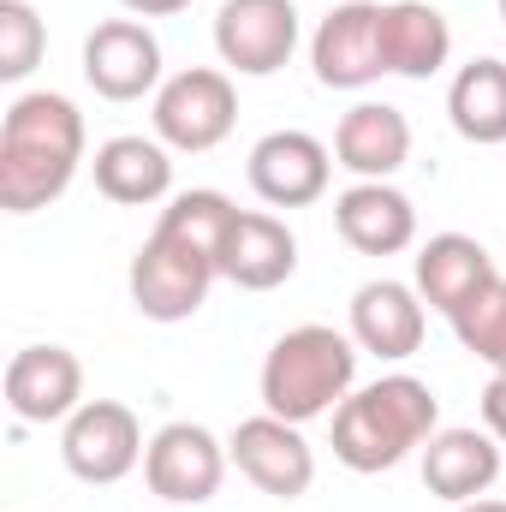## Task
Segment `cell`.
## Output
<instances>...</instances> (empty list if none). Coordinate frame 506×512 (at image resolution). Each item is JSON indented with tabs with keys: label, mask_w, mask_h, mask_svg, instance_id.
Returning a JSON list of instances; mask_svg holds the SVG:
<instances>
[{
	"label": "cell",
	"mask_w": 506,
	"mask_h": 512,
	"mask_svg": "<svg viewBox=\"0 0 506 512\" xmlns=\"http://www.w3.org/2000/svg\"><path fill=\"white\" fill-rule=\"evenodd\" d=\"M90 131L72 96L60 90H24L12 96L0 120V209L6 215H36L60 203L84 167Z\"/></svg>",
	"instance_id": "1"
},
{
	"label": "cell",
	"mask_w": 506,
	"mask_h": 512,
	"mask_svg": "<svg viewBox=\"0 0 506 512\" xmlns=\"http://www.w3.org/2000/svg\"><path fill=\"white\" fill-rule=\"evenodd\" d=\"M441 429V399L435 387L393 370L376 382L352 387L340 399V411L328 417L334 435V459L358 477H381L393 465H405L411 453H423V441Z\"/></svg>",
	"instance_id": "2"
},
{
	"label": "cell",
	"mask_w": 506,
	"mask_h": 512,
	"mask_svg": "<svg viewBox=\"0 0 506 512\" xmlns=\"http://www.w3.org/2000/svg\"><path fill=\"white\" fill-rule=\"evenodd\" d=\"M358 387V340L328 328V322H298L286 328L268 358H262V411L286 417V423H316V417H334L340 399Z\"/></svg>",
	"instance_id": "3"
},
{
	"label": "cell",
	"mask_w": 506,
	"mask_h": 512,
	"mask_svg": "<svg viewBox=\"0 0 506 512\" xmlns=\"http://www.w3.org/2000/svg\"><path fill=\"white\" fill-rule=\"evenodd\" d=\"M149 126L173 155H209L239 126V90L221 66H185L149 96Z\"/></svg>",
	"instance_id": "4"
},
{
	"label": "cell",
	"mask_w": 506,
	"mask_h": 512,
	"mask_svg": "<svg viewBox=\"0 0 506 512\" xmlns=\"http://www.w3.org/2000/svg\"><path fill=\"white\" fill-rule=\"evenodd\" d=\"M215 280H221V268H215L209 256L191 251V245H179V239H167V233H149V239L137 245V256H131V268H126L137 316H143V322H161V328L191 322V316L209 304V286H215Z\"/></svg>",
	"instance_id": "5"
},
{
	"label": "cell",
	"mask_w": 506,
	"mask_h": 512,
	"mask_svg": "<svg viewBox=\"0 0 506 512\" xmlns=\"http://www.w3.org/2000/svg\"><path fill=\"white\" fill-rule=\"evenodd\" d=\"M149 441H143V423L137 411L120 399H84L66 423H60V459L78 483L90 489H114L126 483L131 471L143 465Z\"/></svg>",
	"instance_id": "6"
},
{
	"label": "cell",
	"mask_w": 506,
	"mask_h": 512,
	"mask_svg": "<svg viewBox=\"0 0 506 512\" xmlns=\"http://www.w3.org/2000/svg\"><path fill=\"white\" fill-rule=\"evenodd\" d=\"M227 465H233L227 441H221L215 429H203V423H185V417H179V423H161V429L149 435L143 483H149V495H155V501H167V507H203V501H215V495H221Z\"/></svg>",
	"instance_id": "7"
},
{
	"label": "cell",
	"mask_w": 506,
	"mask_h": 512,
	"mask_svg": "<svg viewBox=\"0 0 506 512\" xmlns=\"http://www.w3.org/2000/svg\"><path fill=\"white\" fill-rule=\"evenodd\" d=\"M227 453H233L239 477L251 483L256 495H268V501H304L310 483H316V447L304 441L298 423H286L274 411L245 417L227 435Z\"/></svg>",
	"instance_id": "8"
},
{
	"label": "cell",
	"mask_w": 506,
	"mask_h": 512,
	"mask_svg": "<svg viewBox=\"0 0 506 512\" xmlns=\"http://www.w3.org/2000/svg\"><path fill=\"white\" fill-rule=\"evenodd\" d=\"M298 6L292 0H221L215 12V54L239 78H274L298 54Z\"/></svg>",
	"instance_id": "9"
},
{
	"label": "cell",
	"mask_w": 506,
	"mask_h": 512,
	"mask_svg": "<svg viewBox=\"0 0 506 512\" xmlns=\"http://www.w3.org/2000/svg\"><path fill=\"white\" fill-rule=\"evenodd\" d=\"M245 179L268 209H310L334 185V149L310 131H268L245 155Z\"/></svg>",
	"instance_id": "10"
},
{
	"label": "cell",
	"mask_w": 506,
	"mask_h": 512,
	"mask_svg": "<svg viewBox=\"0 0 506 512\" xmlns=\"http://www.w3.org/2000/svg\"><path fill=\"white\" fill-rule=\"evenodd\" d=\"M84 84L102 102H143L167 84L161 78V36L149 30V18H102L84 36Z\"/></svg>",
	"instance_id": "11"
},
{
	"label": "cell",
	"mask_w": 506,
	"mask_h": 512,
	"mask_svg": "<svg viewBox=\"0 0 506 512\" xmlns=\"http://www.w3.org/2000/svg\"><path fill=\"white\" fill-rule=\"evenodd\" d=\"M310 72L322 90H370L387 78L381 60V0H340L310 36Z\"/></svg>",
	"instance_id": "12"
},
{
	"label": "cell",
	"mask_w": 506,
	"mask_h": 512,
	"mask_svg": "<svg viewBox=\"0 0 506 512\" xmlns=\"http://www.w3.org/2000/svg\"><path fill=\"white\" fill-rule=\"evenodd\" d=\"M346 334L358 340V352H370L381 364H405L423 334H429V304L411 280H364L352 292V310H346Z\"/></svg>",
	"instance_id": "13"
},
{
	"label": "cell",
	"mask_w": 506,
	"mask_h": 512,
	"mask_svg": "<svg viewBox=\"0 0 506 512\" xmlns=\"http://www.w3.org/2000/svg\"><path fill=\"white\" fill-rule=\"evenodd\" d=\"M84 405V364L66 346H24L6 364V411L18 423H66Z\"/></svg>",
	"instance_id": "14"
},
{
	"label": "cell",
	"mask_w": 506,
	"mask_h": 512,
	"mask_svg": "<svg viewBox=\"0 0 506 512\" xmlns=\"http://www.w3.org/2000/svg\"><path fill=\"white\" fill-rule=\"evenodd\" d=\"M501 483V441L471 423H447L423 441V489L447 507L483 501Z\"/></svg>",
	"instance_id": "15"
},
{
	"label": "cell",
	"mask_w": 506,
	"mask_h": 512,
	"mask_svg": "<svg viewBox=\"0 0 506 512\" xmlns=\"http://www.w3.org/2000/svg\"><path fill=\"white\" fill-rule=\"evenodd\" d=\"M334 227L358 256H399L417 245V203L393 179H352L334 197Z\"/></svg>",
	"instance_id": "16"
},
{
	"label": "cell",
	"mask_w": 506,
	"mask_h": 512,
	"mask_svg": "<svg viewBox=\"0 0 506 512\" xmlns=\"http://www.w3.org/2000/svg\"><path fill=\"white\" fill-rule=\"evenodd\" d=\"M501 268H495V256L483 239H471V233H435V239H423L417 256H411V286L423 292V304L435 310V316H459L489 280H495Z\"/></svg>",
	"instance_id": "17"
},
{
	"label": "cell",
	"mask_w": 506,
	"mask_h": 512,
	"mask_svg": "<svg viewBox=\"0 0 506 512\" xmlns=\"http://www.w3.org/2000/svg\"><path fill=\"white\" fill-rule=\"evenodd\" d=\"M90 173H96V191L108 203H120V209H155V203L173 197V149L155 131L149 137L143 131H120V137L96 143Z\"/></svg>",
	"instance_id": "18"
},
{
	"label": "cell",
	"mask_w": 506,
	"mask_h": 512,
	"mask_svg": "<svg viewBox=\"0 0 506 512\" xmlns=\"http://www.w3.org/2000/svg\"><path fill=\"white\" fill-rule=\"evenodd\" d=\"M292 274H298V233L268 209H239L221 245V280L239 292H274Z\"/></svg>",
	"instance_id": "19"
},
{
	"label": "cell",
	"mask_w": 506,
	"mask_h": 512,
	"mask_svg": "<svg viewBox=\"0 0 506 512\" xmlns=\"http://www.w3.org/2000/svg\"><path fill=\"white\" fill-rule=\"evenodd\" d=\"M381 60H387V78H411V84H429L435 72H447V60H453L447 12L429 0H387L381 6Z\"/></svg>",
	"instance_id": "20"
},
{
	"label": "cell",
	"mask_w": 506,
	"mask_h": 512,
	"mask_svg": "<svg viewBox=\"0 0 506 512\" xmlns=\"http://www.w3.org/2000/svg\"><path fill=\"white\" fill-rule=\"evenodd\" d=\"M411 161V120L393 102H358L334 126V167L352 179H393Z\"/></svg>",
	"instance_id": "21"
},
{
	"label": "cell",
	"mask_w": 506,
	"mask_h": 512,
	"mask_svg": "<svg viewBox=\"0 0 506 512\" xmlns=\"http://www.w3.org/2000/svg\"><path fill=\"white\" fill-rule=\"evenodd\" d=\"M447 120L465 143L477 149H501L506 143V60L483 54L465 60L447 84Z\"/></svg>",
	"instance_id": "22"
},
{
	"label": "cell",
	"mask_w": 506,
	"mask_h": 512,
	"mask_svg": "<svg viewBox=\"0 0 506 512\" xmlns=\"http://www.w3.org/2000/svg\"><path fill=\"white\" fill-rule=\"evenodd\" d=\"M233 221H239V203H233L227 191L197 185V191H173V197H167V209H161L155 233H167V239H179V245L203 251L215 268H221V245H227Z\"/></svg>",
	"instance_id": "23"
},
{
	"label": "cell",
	"mask_w": 506,
	"mask_h": 512,
	"mask_svg": "<svg viewBox=\"0 0 506 512\" xmlns=\"http://www.w3.org/2000/svg\"><path fill=\"white\" fill-rule=\"evenodd\" d=\"M453 334H459V346H465L477 364L506 370V274H495V280L453 316Z\"/></svg>",
	"instance_id": "24"
},
{
	"label": "cell",
	"mask_w": 506,
	"mask_h": 512,
	"mask_svg": "<svg viewBox=\"0 0 506 512\" xmlns=\"http://www.w3.org/2000/svg\"><path fill=\"white\" fill-rule=\"evenodd\" d=\"M48 54V24L30 0H0V84H24Z\"/></svg>",
	"instance_id": "25"
},
{
	"label": "cell",
	"mask_w": 506,
	"mask_h": 512,
	"mask_svg": "<svg viewBox=\"0 0 506 512\" xmlns=\"http://www.w3.org/2000/svg\"><path fill=\"white\" fill-rule=\"evenodd\" d=\"M483 429L506 447V370H489L483 382Z\"/></svg>",
	"instance_id": "26"
},
{
	"label": "cell",
	"mask_w": 506,
	"mask_h": 512,
	"mask_svg": "<svg viewBox=\"0 0 506 512\" xmlns=\"http://www.w3.org/2000/svg\"><path fill=\"white\" fill-rule=\"evenodd\" d=\"M131 18H173V12H185L191 0H120Z\"/></svg>",
	"instance_id": "27"
},
{
	"label": "cell",
	"mask_w": 506,
	"mask_h": 512,
	"mask_svg": "<svg viewBox=\"0 0 506 512\" xmlns=\"http://www.w3.org/2000/svg\"><path fill=\"white\" fill-rule=\"evenodd\" d=\"M453 512H506V501H495V495H483V501H465V507H453Z\"/></svg>",
	"instance_id": "28"
},
{
	"label": "cell",
	"mask_w": 506,
	"mask_h": 512,
	"mask_svg": "<svg viewBox=\"0 0 506 512\" xmlns=\"http://www.w3.org/2000/svg\"><path fill=\"white\" fill-rule=\"evenodd\" d=\"M501 24H506V0H501Z\"/></svg>",
	"instance_id": "29"
}]
</instances>
